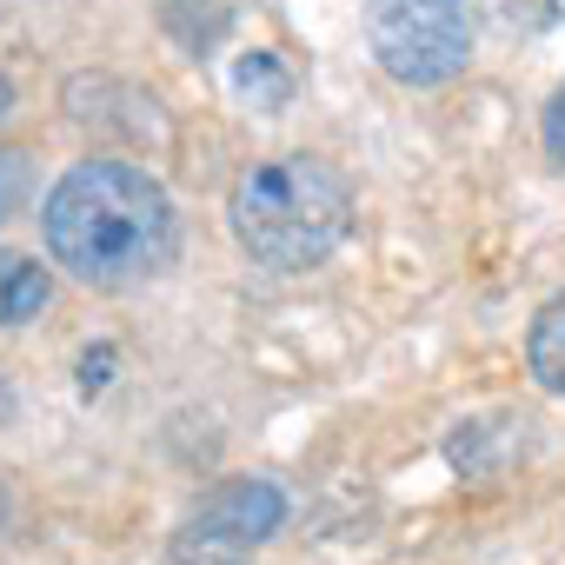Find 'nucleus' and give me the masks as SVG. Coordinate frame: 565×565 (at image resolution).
<instances>
[{
	"label": "nucleus",
	"mask_w": 565,
	"mask_h": 565,
	"mask_svg": "<svg viewBox=\"0 0 565 565\" xmlns=\"http://www.w3.org/2000/svg\"><path fill=\"white\" fill-rule=\"evenodd\" d=\"M14 419V386H8V373H0V426Z\"/></svg>",
	"instance_id": "10"
},
{
	"label": "nucleus",
	"mask_w": 565,
	"mask_h": 565,
	"mask_svg": "<svg viewBox=\"0 0 565 565\" xmlns=\"http://www.w3.org/2000/svg\"><path fill=\"white\" fill-rule=\"evenodd\" d=\"M8 107H14V87H8V81H0V120H8Z\"/></svg>",
	"instance_id": "11"
},
{
	"label": "nucleus",
	"mask_w": 565,
	"mask_h": 565,
	"mask_svg": "<svg viewBox=\"0 0 565 565\" xmlns=\"http://www.w3.org/2000/svg\"><path fill=\"white\" fill-rule=\"evenodd\" d=\"M287 519V492L273 479H226L220 492L200 499V512L186 519V545H206V552H246L259 539L279 532Z\"/></svg>",
	"instance_id": "4"
},
{
	"label": "nucleus",
	"mask_w": 565,
	"mask_h": 565,
	"mask_svg": "<svg viewBox=\"0 0 565 565\" xmlns=\"http://www.w3.org/2000/svg\"><path fill=\"white\" fill-rule=\"evenodd\" d=\"M54 300V279L41 259L14 253V246H0V327H28L41 320V307Z\"/></svg>",
	"instance_id": "5"
},
{
	"label": "nucleus",
	"mask_w": 565,
	"mask_h": 565,
	"mask_svg": "<svg viewBox=\"0 0 565 565\" xmlns=\"http://www.w3.org/2000/svg\"><path fill=\"white\" fill-rule=\"evenodd\" d=\"M366 41L386 81L446 87L472 61V0H366Z\"/></svg>",
	"instance_id": "3"
},
{
	"label": "nucleus",
	"mask_w": 565,
	"mask_h": 565,
	"mask_svg": "<svg viewBox=\"0 0 565 565\" xmlns=\"http://www.w3.org/2000/svg\"><path fill=\"white\" fill-rule=\"evenodd\" d=\"M233 239L273 273H313L353 233V186L320 153H273L233 180Z\"/></svg>",
	"instance_id": "2"
},
{
	"label": "nucleus",
	"mask_w": 565,
	"mask_h": 565,
	"mask_svg": "<svg viewBox=\"0 0 565 565\" xmlns=\"http://www.w3.org/2000/svg\"><path fill=\"white\" fill-rule=\"evenodd\" d=\"M239 87H246V94H253V87H266L273 100H279V94H287V81H279V74H273V61H266V54H253V61L239 67Z\"/></svg>",
	"instance_id": "8"
},
{
	"label": "nucleus",
	"mask_w": 565,
	"mask_h": 565,
	"mask_svg": "<svg viewBox=\"0 0 565 565\" xmlns=\"http://www.w3.org/2000/svg\"><path fill=\"white\" fill-rule=\"evenodd\" d=\"M525 366H532V380H539L545 393L565 399V294L539 307V320H532V333H525Z\"/></svg>",
	"instance_id": "6"
},
{
	"label": "nucleus",
	"mask_w": 565,
	"mask_h": 565,
	"mask_svg": "<svg viewBox=\"0 0 565 565\" xmlns=\"http://www.w3.org/2000/svg\"><path fill=\"white\" fill-rule=\"evenodd\" d=\"M41 233L54 266H67L81 287L120 294L167 273L180 253L173 193L134 160H81L41 200Z\"/></svg>",
	"instance_id": "1"
},
{
	"label": "nucleus",
	"mask_w": 565,
	"mask_h": 565,
	"mask_svg": "<svg viewBox=\"0 0 565 565\" xmlns=\"http://www.w3.org/2000/svg\"><path fill=\"white\" fill-rule=\"evenodd\" d=\"M28 200V160L21 153H0V213H14Z\"/></svg>",
	"instance_id": "7"
},
{
	"label": "nucleus",
	"mask_w": 565,
	"mask_h": 565,
	"mask_svg": "<svg viewBox=\"0 0 565 565\" xmlns=\"http://www.w3.org/2000/svg\"><path fill=\"white\" fill-rule=\"evenodd\" d=\"M545 153L565 160V81H558V94H552V107H545Z\"/></svg>",
	"instance_id": "9"
}]
</instances>
